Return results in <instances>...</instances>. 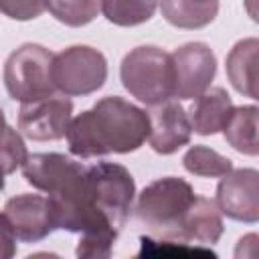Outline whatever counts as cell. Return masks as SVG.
I'll list each match as a JSON object with an SVG mask.
<instances>
[{
	"mask_svg": "<svg viewBox=\"0 0 259 259\" xmlns=\"http://www.w3.org/2000/svg\"><path fill=\"white\" fill-rule=\"evenodd\" d=\"M233 109H235L233 99L223 87H208L202 95H198L192 101L188 109V117L194 134L214 136L217 132H223Z\"/></svg>",
	"mask_w": 259,
	"mask_h": 259,
	"instance_id": "cell-15",
	"label": "cell"
},
{
	"mask_svg": "<svg viewBox=\"0 0 259 259\" xmlns=\"http://www.w3.org/2000/svg\"><path fill=\"white\" fill-rule=\"evenodd\" d=\"M101 0H49V12L65 26H85L97 18Z\"/></svg>",
	"mask_w": 259,
	"mask_h": 259,
	"instance_id": "cell-20",
	"label": "cell"
},
{
	"mask_svg": "<svg viewBox=\"0 0 259 259\" xmlns=\"http://www.w3.org/2000/svg\"><path fill=\"white\" fill-rule=\"evenodd\" d=\"M221 212L239 223H259V170L233 168L217 184Z\"/></svg>",
	"mask_w": 259,
	"mask_h": 259,
	"instance_id": "cell-10",
	"label": "cell"
},
{
	"mask_svg": "<svg viewBox=\"0 0 259 259\" xmlns=\"http://www.w3.org/2000/svg\"><path fill=\"white\" fill-rule=\"evenodd\" d=\"M225 142L243 156H259V107L239 105L231 111L225 127Z\"/></svg>",
	"mask_w": 259,
	"mask_h": 259,
	"instance_id": "cell-16",
	"label": "cell"
},
{
	"mask_svg": "<svg viewBox=\"0 0 259 259\" xmlns=\"http://www.w3.org/2000/svg\"><path fill=\"white\" fill-rule=\"evenodd\" d=\"M85 164L65 154L40 152L26 158V162L22 164V176L32 188L45 192L47 196H55L71 186L85 172Z\"/></svg>",
	"mask_w": 259,
	"mask_h": 259,
	"instance_id": "cell-11",
	"label": "cell"
},
{
	"mask_svg": "<svg viewBox=\"0 0 259 259\" xmlns=\"http://www.w3.org/2000/svg\"><path fill=\"white\" fill-rule=\"evenodd\" d=\"M0 8L4 16L12 20H34L45 10H49V0H0Z\"/></svg>",
	"mask_w": 259,
	"mask_h": 259,
	"instance_id": "cell-22",
	"label": "cell"
},
{
	"mask_svg": "<svg viewBox=\"0 0 259 259\" xmlns=\"http://www.w3.org/2000/svg\"><path fill=\"white\" fill-rule=\"evenodd\" d=\"M53 81L67 97H83L101 89L107 81V59L89 45H73L55 55Z\"/></svg>",
	"mask_w": 259,
	"mask_h": 259,
	"instance_id": "cell-6",
	"label": "cell"
},
{
	"mask_svg": "<svg viewBox=\"0 0 259 259\" xmlns=\"http://www.w3.org/2000/svg\"><path fill=\"white\" fill-rule=\"evenodd\" d=\"M162 16L176 28L196 30L208 26L219 14V0L190 2V0H160Z\"/></svg>",
	"mask_w": 259,
	"mask_h": 259,
	"instance_id": "cell-17",
	"label": "cell"
},
{
	"mask_svg": "<svg viewBox=\"0 0 259 259\" xmlns=\"http://www.w3.org/2000/svg\"><path fill=\"white\" fill-rule=\"evenodd\" d=\"M160 0H101V12L115 26H138L148 22Z\"/></svg>",
	"mask_w": 259,
	"mask_h": 259,
	"instance_id": "cell-19",
	"label": "cell"
},
{
	"mask_svg": "<svg viewBox=\"0 0 259 259\" xmlns=\"http://www.w3.org/2000/svg\"><path fill=\"white\" fill-rule=\"evenodd\" d=\"M85 182L93 204L121 231L136 198V180L130 170L117 162H95L87 166Z\"/></svg>",
	"mask_w": 259,
	"mask_h": 259,
	"instance_id": "cell-5",
	"label": "cell"
},
{
	"mask_svg": "<svg viewBox=\"0 0 259 259\" xmlns=\"http://www.w3.org/2000/svg\"><path fill=\"white\" fill-rule=\"evenodd\" d=\"M243 6H245V12L247 16L259 24V0H243Z\"/></svg>",
	"mask_w": 259,
	"mask_h": 259,
	"instance_id": "cell-24",
	"label": "cell"
},
{
	"mask_svg": "<svg viewBox=\"0 0 259 259\" xmlns=\"http://www.w3.org/2000/svg\"><path fill=\"white\" fill-rule=\"evenodd\" d=\"M225 69L237 93L259 101V38L237 40L227 55Z\"/></svg>",
	"mask_w": 259,
	"mask_h": 259,
	"instance_id": "cell-13",
	"label": "cell"
},
{
	"mask_svg": "<svg viewBox=\"0 0 259 259\" xmlns=\"http://www.w3.org/2000/svg\"><path fill=\"white\" fill-rule=\"evenodd\" d=\"M119 79L132 97L150 107L176 97L172 55L154 45L132 49L121 59Z\"/></svg>",
	"mask_w": 259,
	"mask_h": 259,
	"instance_id": "cell-3",
	"label": "cell"
},
{
	"mask_svg": "<svg viewBox=\"0 0 259 259\" xmlns=\"http://www.w3.org/2000/svg\"><path fill=\"white\" fill-rule=\"evenodd\" d=\"M196 192L184 178L164 176L150 182L138 196L136 219L160 239L180 241V227L196 200Z\"/></svg>",
	"mask_w": 259,
	"mask_h": 259,
	"instance_id": "cell-2",
	"label": "cell"
},
{
	"mask_svg": "<svg viewBox=\"0 0 259 259\" xmlns=\"http://www.w3.org/2000/svg\"><path fill=\"white\" fill-rule=\"evenodd\" d=\"M73 113V101L63 95H51L38 101L22 103L18 109V130L34 142H55L67 136Z\"/></svg>",
	"mask_w": 259,
	"mask_h": 259,
	"instance_id": "cell-9",
	"label": "cell"
},
{
	"mask_svg": "<svg viewBox=\"0 0 259 259\" xmlns=\"http://www.w3.org/2000/svg\"><path fill=\"white\" fill-rule=\"evenodd\" d=\"M150 136L146 109L117 95L101 97L91 109L71 119L67 130L69 152L77 158L130 154L144 146Z\"/></svg>",
	"mask_w": 259,
	"mask_h": 259,
	"instance_id": "cell-1",
	"label": "cell"
},
{
	"mask_svg": "<svg viewBox=\"0 0 259 259\" xmlns=\"http://www.w3.org/2000/svg\"><path fill=\"white\" fill-rule=\"evenodd\" d=\"M190 2H200L202 4V2H214V0H190Z\"/></svg>",
	"mask_w": 259,
	"mask_h": 259,
	"instance_id": "cell-25",
	"label": "cell"
},
{
	"mask_svg": "<svg viewBox=\"0 0 259 259\" xmlns=\"http://www.w3.org/2000/svg\"><path fill=\"white\" fill-rule=\"evenodd\" d=\"M174 89L178 99H196L217 75V57L206 42H186L172 53Z\"/></svg>",
	"mask_w": 259,
	"mask_h": 259,
	"instance_id": "cell-8",
	"label": "cell"
},
{
	"mask_svg": "<svg viewBox=\"0 0 259 259\" xmlns=\"http://www.w3.org/2000/svg\"><path fill=\"white\" fill-rule=\"evenodd\" d=\"M55 55L36 42H24L4 63V87L14 101L30 103L55 95Z\"/></svg>",
	"mask_w": 259,
	"mask_h": 259,
	"instance_id": "cell-4",
	"label": "cell"
},
{
	"mask_svg": "<svg viewBox=\"0 0 259 259\" xmlns=\"http://www.w3.org/2000/svg\"><path fill=\"white\" fill-rule=\"evenodd\" d=\"M148 115H150L148 144L156 154L170 156L178 152L182 146L190 144V136L194 130L188 113L178 101L168 99L160 105H154L150 107Z\"/></svg>",
	"mask_w": 259,
	"mask_h": 259,
	"instance_id": "cell-12",
	"label": "cell"
},
{
	"mask_svg": "<svg viewBox=\"0 0 259 259\" xmlns=\"http://www.w3.org/2000/svg\"><path fill=\"white\" fill-rule=\"evenodd\" d=\"M182 166L186 172L200 178H223L233 170V160L208 146L194 144L182 156Z\"/></svg>",
	"mask_w": 259,
	"mask_h": 259,
	"instance_id": "cell-18",
	"label": "cell"
},
{
	"mask_svg": "<svg viewBox=\"0 0 259 259\" xmlns=\"http://www.w3.org/2000/svg\"><path fill=\"white\" fill-rule=\"evenodd\" d=\"M223 212L217 204V200H210L206 196H196L194 204L186 212L182 227H180V241L184 243H196L200 247H208L219 243L223 235Z\"/></svg>",
	"mask_w": 259,
	"mask_h": 259,
	"instance_id": "cell-14",
	"label": "cell"
},
{
	"mask_svg": "<svg viewBox=\"0 0 259 259\" xmlns=\"http://www.w3.org/2000/svg\"><path fill=\"white\" fill-rule=\"evenodd\" d=\"M30 154L26 152V146L16 130H12L8 123L4 127V148H2V162H4V174H12L16 168H22Z\"/></svg>",
	"mask_w": 259,
	"mask_h": 259,
	"instance_id": "cell-21",
	"label": "cell"
},
{
	"mask_svg": "<svg viewBox=\"0 0 259 259\" xmlns=\"http://www.w3.org/2000/svg\"><path fill=\"white\" fill-rule=\"evenodd\" d=\"M237 259H259V235L247 233L237 241L235 253Z\"/></svg>",
	"mask_w": 259,
	"mask_h": 259,
	"instance_id": "cell-23",
	"label": "cell"
},
{
	"mask_svg": "<svg viewBox=\"0 0 259 259\" xmlns=\"http://www.w3.org/2000/svg\"><path fill=\"white\" fill-rule=\"evenodd\" d=\"M2 229H8L18 241L36 243L57 231L49 196L22 192L6 200L2 208Z\"/></svg>",
	"mask_w": 259,
	"mask_h": 259,
	"instance_id": "cell-7",
	"label": "cell"
}]
</instances>
